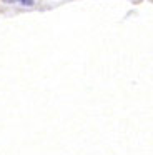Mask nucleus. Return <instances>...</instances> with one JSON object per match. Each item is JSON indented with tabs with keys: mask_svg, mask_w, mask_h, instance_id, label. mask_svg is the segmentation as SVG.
Here are the masks:
<instances>
[{
	"mask_svg": "<svg viewBox=\"0 0 153 155\" xmlns=\"http://www.w3.org/2000/svg\"><path fill=\"white\" fill-rule=\"evenodd\" d=\"M20 2H22L23 5H32L33 4V0H20Z\"/></svg>",
	"mask_w": 153,
	"mask_h": 155,
	"instance_id": "f257e3e1",
	"label": "nucleus"
}]
</instances>
